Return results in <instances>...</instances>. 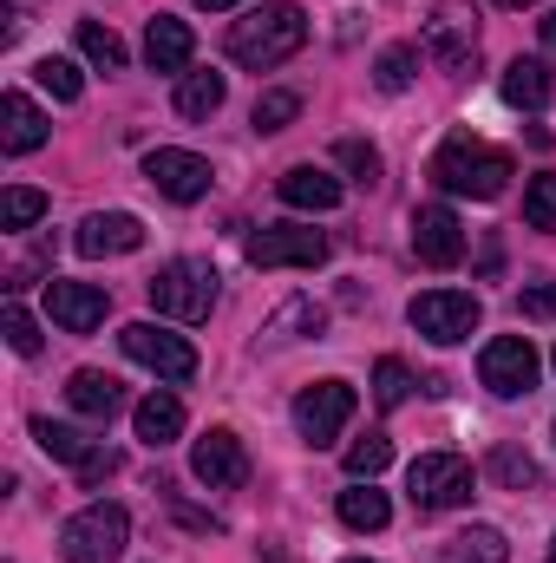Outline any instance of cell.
Listing matches in <instances>:
<instances>
[{"label":"cell","mask_w":556,"mask_h":563,"mask_svg":"<svg viewBox=\"0 0 556 563\" xmlns=\"http://www.w3.org/2000/svg\"><path fill=\"white\" fill-rule=\"evenodd\" d=\"M294 119H301V99H294V92H263L256 112H249L256 132H281V125H294Z\"/></svg>","instance_id":"cell-34"},{"label":"cell","mask_w":556,"mask_h":563,"mask_svg":"<svg viewBox=\"0 0 556 563\" xmlns=\"http://www.w3.org/2000/svg\"><path fill=\"white\" fill-rule=\"evenodd\" d=\"M518 308H524L531 321H556V282H524Z\"/></svg>","instance_id":"cell-39"},{"label":"cell","mask_w":556,"mask_h":563,"mask_svg":"<svg viewBox=\"0 0 556 563\" xmlns=\"http://www.w3.org/2000/svg\"><path fill=\"white\" fill-rule=\"evenodd\" d=\"M0 144H7L13 157H26V151L46 144V112H40L26 92H7V99H0Z\"/></svg>","instance_id":"cell-18"},{"label":"cell","mask_w":556,"mask_h":563,"mask_svg":"<svg viewBox=\"0 0 556 563\" xmlns=\"http://www.w3.org/2000/svg\"><path fill=\"white\" fill-rule=\"evenodd\" d=\"M46 217V190H33V184H13L7 197H0V223L7 230H33Z\"/></svg>","instance_id":"cell-30"},{"label":"cell","mask_w":556,"mask_h":563,"mask_svg":"<svg viewBox=\"0 0 556 563\" xmlns=\"http://www.w3.org/2000/svg\"><path fill=\"white\" fill-rule=\"evenodd\" d=\"M281 203L288 210H334L341 203V177H327L321 164H294V170H281Z\"/></svg>","instance_id":"cell-19"},{"label":"cell","mask_w":556,"mask_h":563,"mask_svg":"<svg viewBox=\"0 0 556 563\" xmlns=\"http://www.w3.org/2000/svg\"><path fill=\"white\" fill-rule=\"evenodd\" d=\"M144 295L170 321H210V308H216V269L197 263V256H177V263H164L157 276L144 282Z\"/></svg>","instance_id":"cell-3"},{"label":"cell","mask_w":556,"mask_h":563,"mask_svg":"<svg viewBox=\"0 0 556 563\" xmlns=\"http://www.w3.org/2000/svg\"><path fill=\"white\" fill-rule=\"evenodd\" d=\"M0 334H7V347H13V354H40V321H33L20 301H7V314H0Z\"/></svg>","instance_id":"cell-36"},{"label":"cell","mask_w":556,"mask_h":563,"mask_svg":"<svg viewBox=\"0 0 556 563\" xmlns=\"http://www.w3.org/2000/svg\"><path fill=\"white\" fill-rule=\"evenodd\" d=\"M425 53H432L445 73H465V66H471V53H478V33H471V20H458V13L445 7V13L425 26Z\"/></svg>","instance_id":"cell-17"},{"label":"cell","mask_w":556,"mask_h":563,"mask_svg":"<svg viewBox=\"0 0 556 563\" xmlns=\"http://www.w3.org/2000/svg\"><path fill=\"white\" fill-rule=\"evenodd\" d=\"M105 308H112V295L99 288V282H46V314L66 328V334H92L99 321H105Z\"/></svg>","instance_id":"cell-14"},{"label":"cell","mask_w":556,"mask_h":563,"mask_svg":"<svg viewBox=\"0 0 556 563\" xmlns=\"http://www.w3.org/2000/svg\"><path fill=\"white\" fill-rule=\"evenodd\" d=\"M190 53H197V33H190V20H170V13H157V20L144 26V59H151V73H184V66H190Z\"/></svg>","instance_id":"cell-16"},{"label":"cell","mask_w":556,"mask_h":563,"mask_svg":"<svg viewBox=\"0 0 556 563\" xmlns=\"http://www.w3.org/2000/svg\"><path fill=\"white\" fill-rule=\"evenodd\" d=\"M413 328L425 341H438V347H452V341H471V328H478V295H465V288H425L413 295Z\"/></svg>","instance_id":"cell-6"},{"label":"cell","mask_w":556,"mask_h":563,"mask_svg":"<svg viewBox=\"0 0 556 563\" xmlns=\"http://www.w3.org/2000/svg\"><path fill=\"white\" fill-rule=\"evenodd\" d=\"M354 563H367V558H354Z\"/></svg>","instance_id":"cell-45"},{"label":"cell","mask_w":556,"mask_h":563,"mask_svg":"<svg viewBox=\"0 0 556 563\" xmlns=\"http://www.w3.org/2000/svg\"><path fill=\"white\" fill-rule=\"evenodd\" d=\"M354 387L347 380H314V387H301V400H294V426H301V439L308 445H334L347 420H354Z\"/></svg>","instance_id":"cell-7"},{"label":"cell","mask_w":556,"mask_h":563,"mask_svg":"<svg viewBox=\"0 0 556 563\" xmlns=\"http://www.w3.org/2000/svg\"><path fill=\"white\" fill-rule=\"evenodd\" d=\"M321 321H327V314H321L314 301H288L263 334H269V341H301V334H321Z\"/></svg>","instance_id":"cell-31"},{"label":"cell","mask_w":556,"mask_h":563,"mask_svg":"<svg viewBox=\"0 0 556 563\" xmlns=\"http://www.w3.org/2000/svg\"><path fill=\"white\" fill-rule=\"evenodd\" d=\"M387 518H393V505H387V492H374V478H354V492H341L347 531H387Z\"/></svg>","instance_id":"cell-22"},{"label":"cell","mask_w":556,"mask_h":563,"mask_svg":"<svg viewBox=\"0 0 556 563\" xmlns=\"http://www.w3.org/2000/svg\"><path fill=\"white\" fill-rule=\"evenodd\" d=\"M498 7H531V0H498Z\"/></svg>","instance_id":"cell-43"},{"label":"cell","mask_w":556,"mask_h":563,"mask_svg":"<svg viewBox=\"0 0 556 563\" xmlns=\"http://www.w3.org/2000/svg\"><path fill=\"white\" fill-rule=\"evenodd\" d=\"M334 157H341V170H354V184H380V151L367 139H341Z\"/></svg>","instance_id":"cell-35"},{"label":"cell","mask_w":556,"mask_h":563,"mask_svg":"<svg viewBox=\"0 0 556 563\" xmlns=\"http://www.w3.org/2000/svg\"><path fill=\"white\" fill-rule=\"evenodd\" d=\"M197 7H203V13H223V7H236V0H197Z\"/></svg>","instance_id":"cell-41"},{"label":"cell","mask_w":556,"mask_h":563,"mask_svg":"<svg viewBox=\"0 0 556 563\" xmlns=\"http://www.w3.org/2000/svg\"><path fill=\"white\" fill-rule=\"evenodd\" d=\"M551 367H556V361H551Z\"/></svg>","instance_id":"cell-46"},{"label":"cell","mask_w":556,"mask_h":563,"mask_svg":"<svg viewBox=\"0 0 556 563\" xmlns=\"http://www.w3.org/2000/svg\"><path fill=\"white\" fill-rule=\"evenodd\" d=\"M551 563H556V544H551Z\"/></svg>","instance_id":"cell-44"},{"label":"cell","mask_w":556,"mask_h":563,"mask_svg":"<svg viewBox=\"0 0 556 563\" xmlns=\"http://www.w3.org/2000/svg\"><path fill=\"white\" fill-rule=\"evenodd\" d=\"M524 223H531V230H556V177H531V190H524Z\"/></svg>","instance_id":"cell-38"},{"label":"cell","mask_w":556,"mask_h":563,"mask_svg":"<svg viewBox=\"0 0 556 563\" xmlns=\"http://www.w3.org/2000/svg\"><path fill=\"white\" fill-rule=\"evenodd\" d=\"M413 66H419L413 46H387L380 66H374V86H380V92H407V86H413Z\"/></svg>","instance_id":"cell-33"},{"label":"cell","mask_w":556,"mask_h":563,"mask_svg":"<svg viewBox=\"0 0 556 563\" xmlns=\"http://www.w3.org/2000/svg\"><path fill=\"white\" fill-rule=\"evenodd\" d=\"M478 380H485L498 400L531 394V387H537V347H531L524 334H498V341H485V354H478Z\"/></svg>","instance_id":"cell-8"},{"label":"cell","mask_w":556,"mask_h":563,"mask_svg":"<svg viewBox=\"0 0 556 563\" xmlns=\"http://www.w3.org/2000/svg\"><path fill=\"white\" fill-rule=\"evenodd\" d=\"M387 465H393V439L387 432H367V439L347 445V478H380Z\"/></svg>","instance_id":"cell-29"},{"label":"cell","mask_w":556,"mask_h":563,"mask_svg":"<svg viewBox=\"0 0 556 563\" xmlns=\"http://www.w3.org/2000/svg\"><path fill=\"white\" fill-rule=\"evenodd\" d=\"M407 492H413L419 511H452L471 498V459L458 452H419L413 472H407Z\"/></svg>","instance_id":"cell-5"},{"label":"cell","mask_w":556,"mask_h":563,"mask_svg":"<svg viewBox=\"0 0 556 563\" xmlns=\"http://www.w3.org/2000/svg\"><path fill=\"white\" fill-rule=\"evenodd\" d=\"M184 432V400L177 394H151V400H138V439L144 445H170Z\"/></svg>","instance_id":"cell-23"},{"label":"cell","mask_w":556,"mask_h":563,"mask_svg":"<svg viewBox=\"0 0 556 563\" xmlns=\"http://www.w3.org/2000/svg\"><path fill=\"white\" fill-rule=\"evenodd\" d=\"M119 341H125V354H132L138 367H151L157 380H190V374H197V347H190L184 334L157 328V321H132Z\"/></svg>","instance_id":"cell-9"},{"label":"cell","mask_w":556,"mask_h":563,"mask_svg":"<svg viewBox=\"0 0 556 563\" xmlns=\"http://www.w3.org/2000/svg\"><path fill=\"white\" fill-rule=\"evenodd\" d=\"M491 478H504V485L524 492V485H537V459L518 452V445H498V452H491Z\"/></svg>","instance_id":"cell-37"},{"label":"cell","mask_w":556,"mask_h":563,"mask_svg":"<svg viewBox=\"0 0 556 563\" xmlns=\"http://www.w3.org/2000/svg\"><path fill=\"white\" fill-rule=\"evenodd\" d=\"M301 46H308V13L294 0H263L230 26V59L249 73H269L281 59H294Z\"/></svg>","instance_id":"cell-1"},{"label":"cell","mask_w":556,"mask_h":563,"mask_svg":"<svg viewBox=\"0 0 556 563\" xmlns=\"http://www.w3.org/2000/svg\"><path fill=\"white\" fill-rule=\"evenodd\" d=\"M33 79H40V86H46V92H53L59 106H73V99L86 92V73H79L73 59H59V53H46V59L33 66Z\"/></svg>","instance_id":"cell-28"},{"label":"cell","mask_w":556,"mask_h":563,"mask_svg":"<svg viewBox=\"0 0 556 563\" xmlns=\"http://www.w3.org/2000/svg\"><path fill=\"white\" fill-rule=\"evenodd\" d=\"M66 400H73V413H86V420H112V413L125 407V387H119L112 374H99V367H79V374L66 380Z\"/></svg>","instance_id":"cell-20"},{"label":"cell","mask_w":556,"mask_h":563,"mask_svg":"<svg viewBox=\"0 0 556 563\" xmlns=\"http://www.w3.org/2000/svg\"><path fill=\"white\" fill-rule=\"evenodd\" d=\"M249 263L256 269H321L327 263V236L301 230V223H269L263 236H249Z\"/></svg>","instance_id":"cell-10"},{"label":"cell","mask_w":556,"mask_h":563,"mask_svg":"<svg viewBox=\"0 0 556 563\" xmlns=\"http://www.w3.org/2000/svg\"><path fill=\"white\" fill-rule=\"evenodd\" d=\"M544 99H551V66H544V59H511V66H504V106L537 112Z\"/></svg>","instance_id":"cell-21"},{"label":"cell","mask_w":556,"mask_h":563,"mask_svg":"<svg viewBox=\"0 0 556 563\" xmlns=\"http://www.w3.org/2000/svg\"><path fill=\"white\" fill-rule=\"evenodd\" d=\"M79 53L92 66H105V73H125V40L112 26H99V20H79Z\"/></svg>","instance_id":"cell-26"},{"label":"cell","mask_w":556,"mask_h":563,"mask_svg":"<svg viewBox=\"0 0 556 563\" xmlns=\"http://www.w3.org/2000/svg\"><path fill=\"white\" fill-rule=\"evenodd\" d=\"M112 472H119V452H92V459L79 465V478H86V485H99V478H112Z\"/></svg>","instance_id":"cell-40"},{"label":"cell","mask_w":556,"mask_h":563,"mask_svg":"<svg viewBox=\"0 0 556 563\" xmlns=\"http://www.w3.org/2000/svg\"><path fill=\"white\" fill-rule=\"evenodd\" d=\"M544 40H551V46H556V13H551V20H544Z\"/></svg>","instance_id":"cell-42"},{"label":"cell","mask_w":556,"mask_h":563,"mask_svg":"<svg viewBox=\"0 0 556 563\" xmlns=\"http://www.w3.org/2000/svg\"><path fill=\"white\" fill-rule=\"evenodd\" d=\"M33 439H40V452H46V459H66V465H86V459L99 452L79 426H59V420H33Z\"/></svg>","instance_id":"cell-24"},{"label":"cell","mask_w":556,"mask_h":563,"mask_svg":"<svg viewBox=\"0 0 556 563\" xmlns=\"http://www.w3.org/2000/svg\"><path fill=\"white\" fill-rule=\"evenodd\" d=\"M190 472H197L210 492H236V485L249 478V452H243V439H236L230 426H210V432L197 439V452H190Z\"/></svg>","instance_id":"cell-12"},{"label":"cell","mask_w":556,"mask_h":563,"mask_svg":"<svg viewBox=\"0 0 556 563\" xmlns=\"http://www.w3.org/2000/svg\"><path fill=\"white\" fill-rule=\"evenodd\" d=\"M223 92H230L223 73H184V79H177V112H184V119H210V112L223 106Z\"/></svg>","instance_id":"cell-25"},{"label":"cell","mask_w":556,"mask_h":563,"mask_svg":"<svg viewBox=\"0 0 556 563\" xmlns=\"http://www.w3.org/2000/svg\"><path fill=\"white\" fill-rule=\"evenodd\" d=\"M144 177H151L170 203H197V197H210V184H216V170H210L197 151H170V144L144 151Z\"/></svg>","instance_id":"cell-11"},{"label":"cell","mask_w":556,"mask_h":563,"mask_svg":"<svg viewBox=\"0 0 556 563\" xmlns=\"http://www.w3.org/2000/svg\"><path fill=\"white\" fill-rule=\"evenodd\" d=\"M413 256L425 269H452L465 256V223L445 203H419L413 210Z\"/></svg>","instance_id":"cell-13"},{"label":"cell","mask_w":556,"mask_h":563,"mask_svg":"<svg viewBox=\"0 0 556 563\" xmlns=\"http://www.w3.org/2000/svg\"><path fill=\"white\" fill-rule=\"evenodd\" d=\"M432 184L452 190V197H478V203H491V197H504V184H511V157H504L498 144L458 132V139H445L438 151H432Z\"/></svg>","instance_id":"cell-2"},{"label":"cell","mask_w":556,"mask_h":563,"mask_svg":"<svg viewBox=\"0 0 556 563\" xmlns=\"http://www.w3.org/2000/svg\"><path fill=\"white\" fill-rule=\"evenodd\" d=\"M138 243H144V223L132 210H92V217L79 223V236H73L79 256H132Z\"/></svg>","instance_id":"cell-15"},{"label":"cell","mask_w":556,"mask_h":563,"mask_svg":"<svg viewBox=\"0 0 556 563\" xmlns=\"http://www.w3.org/2000/svg\"><path fill=\"white\" fill-rule=\"evenodd\" d=\"M504 531H491V525H471V531H458L452 538V563H504Z\"/></svg>","instance_id":"cell-27"},{"label":"cell","mask_w":556,"mask_h":563,"mask_svg":"<svg viewBox=\"0 0 556 563\" xmlns=\"http://www.w3.org/2000/svg\"><path fill=\"white\" fill-rule=\"evenodd\" d=\"M125 538H132V518H125V505H86L79 518H66V531H59V558L66 563H112L125 551Z\"/></svg>","instance_id":"cell-4"},{"label":"cell","mask_w":556,"mask_h":563,"mask_svg":"<svg viewBox=\"0 0 556 563\" xmlns=\"http://www.w3.org/2000/svg\"><path fill=\"white\" fill-rule=\"evenodd\" d=\"M374 400H380V407H407V400H413V367L387 354V361L374 367Z\"/></svg>","instance_id":"cell-32"}]
</instances>
